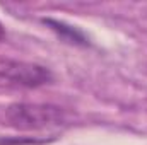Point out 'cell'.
<instances>
[{"label":"cell","instance_id":"cell-4","mask_svg":"<svg viewBox=\"0 0 147 145\" xmlns=\"http://www.w3.org/2000/svg\"><path fill=\"white\" fill-rule=\"evenodd\" d=\"M5 36H7V34H5V28H3V24L0 22V41H3Z\"/></svg>","mask_w":147,"mask_h":145},{"label":"cell","instance_id":"cell-1","mask_svg":"<svg viewBox=\"0 0 147 145\" xmlns=\"http://www.w3.org/2000/svg\"><path fill=\"white\" fill-rule=\"evenodd\" d=\"M5 121L9 126L21 132H38L65 125L67 113L55 104L14 103L5 109Z\"/></svg>","mask_w":147,"mask_h":145},{"label":"cell","instance_id":"cell-3","mask_svg":"<svg viewBox=\"0 0 147 145\" xmlns=\"http://www.w3.org/2000/svg\"><path fill=\"white\" fill-rule=\"evenodd\" d=\"M43 24H46L53 33H57L58 36L72 44L77 46H87L89 44V39L86 38V34L82 31H79L75 26H69L62 21H55V19H43Z\"/></svg>","mask_w":147,"mask_h":145},{"label":"cell","instance_id":"cell-2","mask_svg":"<svg viewBox=\"0 0 147 145\" xmlns=\"http://www.w3.org/2000/svg\"><path fill=\"white\" fill-rule=\"evenodd\" d=\"M53 82L50 68L21 60L0 58V91H28Z\"/></svg>","mask_w":147,"mask_h":145}]
</instances>
